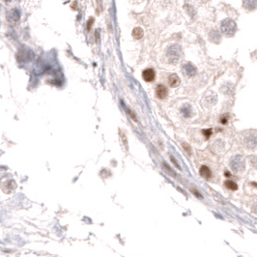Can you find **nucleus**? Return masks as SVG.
<instances>
[{
    "instance_id": "obj_1",
    "label": "nucleus",
    "mask_w": 257,
    "mask_h": 257,
    "mask_svg": "<svg viewBox=\"0 0 257 257\" xmlns=\"http://www.w3.org/2000/svg\"><path fill=\"white\" fill-rule=\"evenodd\" d=\"M231 169L236 174H242L246 169V160L242 155H235L230 160Z\"/></svg>"
},
{
    "instance_id": "obj_2",
    "label": "nucleus",
    "mask_w": 257,
    "mask_h": 257,
    "mask_svg": "<svg viewBox=\"0 0 257 257\" xmlns=\"http://www.w3.org/2000/svg\"><path fill=\"white\" fill-rule=\"evenodd\" d=\"M221 30L226 37H232L237 31V24L232 19H225L221 21Z\"/></svg>"
},
{
    "instance_id": "obj_3",
    "label": "nucleus",
    "mask_w": 257,
    "mask_h": 257,
    "mask_svg": "<svg viewBox=\"0 0 257 257\" xmlns=\"http://www.w3.org/2000/svg\"><path fill=\"white\" fill-rule=\"evenodd\" d=\"M243 142L249 149H257V132L255 131H248L243 134Z\"/></svg>"
},
{
    "instance_id": "obj_4",
    "label": "nucleus",
    "mask_w": 257,
    "mask_h": 257,
    "mask_svg": "<svg viewBox=\"0 0 257 257\" xmlns=\"http://www.w3.org/2000/svg\"><path fill=\"white\" fill-rule=\"evenodd\" d=\"M167 56L170 62L178 61L180 59V56H181V49H180L178 46H172L171 47H169L167 51Z\"/></svg>"
},
{
    "instance_id": "obj_5",
    "label": "nucleus",
    "mask_w": 257,
    "mask_h": 257,
    "mask_svg": "<svg viewBox=\"0 0 257 257\" xmlns=\"http://www.w3.org/2000/svg\"><path fill=\"white\" fill-rule=\"evenodd\" d=\"M142 78L145 81L147 82H151L155 79L156 78V74H155V71L153 69H146L143 71L142 73Z\"/></svg>"
},
{
    "instance_id": "obj_6",
    "label": "nucleus",
    "mask_w": 257,
    "mask_h": 257,
    "mask_svg": "<svg viewBox=\"0 0 257 257\" xmlns=\"http://www.w3.org/2000/svg\"><path fill=\"white\" fill-rule=\"evenodd\" d=\"M167 88H166L164 85L162 84H160L157 86L156 88V96L159 98V99H164L166 96H167Z\"/></svg>"
},
{
    "instance_id": "obj_7",
    "label": "nucleus",
    "mask_w": 257,
    "mask_h": 257,
    "mask_svg": "<svg viewBox=\"0 0 257 257\" xmlns=\"http://www.w3.org/2000/svg\"><path fill=\"white\" fill-rule=\"evenodd\" d=\"M183 71L188 76H192L196 74V68L190 63H187L183 66Z\"/></svg>"
},
{
    "instance_id": "obj_8",
    "label": "nucleus",
    "mask_w": 257,
    "mask_h": 257,
    "mask_svg": "<svg viewBox=\"0 0 257 257\" xmlns=\"http://www.w3.org/2000/svg\"><path fill=\"white\" fill-rule=\"evenodd\" d=\"M243 4L247 10H254L257 8V0H243Z\"/></svg>"
},
{
    "instance_id": "obj_9",
    "label": "nucleus",
    "mask_w": 257,
    "mask_h": 257,
    "mask_svg": "<svg viewBox=\"0 0 257 257\" xmlns=\"http://www.w3.org/2000/svg\"><path fill=\"white\" fill-rule=\"evenodd\" d=\"M199 173H200V175H201L203 178H205L206 180L210 179V178H211V175H212V172H211L210 168L208 167V166H206V165H202V166H201L200 169H199Z\"/></svg>"
},
{
    "instance_id": "obj_10",
    "label": "nucleus",
    "mask_w": 257,
    "mask_h": 257,
    "mask_svg": "<svg viewBox=\"0 0 257 257\" xmlns=\"http://www.w3.org/2000/svg\"><path fill=\"white\" fill-rule=\"evenodd\" d=\"M168 83H169V86L170 87H177L179 86L180 84V79H179V76L175 74H172L169 75V78H168Z\"/></svg>"
},
{
    "instance_id": "obj_11",
    "label": "nucleus",
    "mask_w": 257,
    "mask_h": 257,
    "mask_svg": "<svg viewBox=\"0 0 257 257\" xmlns=\"http://www.w3.org/2000/svg\"><path fill=\"white\" fill-rule=\"evenodd\" d=\"M8 19L10 21H17L19 19V13L18 10H12L8 14Z\"/></svg>"
},
{
    "instance_id": "obj_12",
    "label": "nucleus",
    "mask_w": 257,
    "mask_h": 257,
    "mask_svg": "<svg viewBox=\"0 0 257 257\" xmlns=\"http://www.w3.org/2000/svg\"><path fill=\"white\" fill-rule=\"evenodd\" d=\"M143 35H144V32H143L142 28H140V27H135V28L133 30V37L134 38V39H136V40L141 39V38L143 37Z\"/></svg>"
},
{
    "instance_id": "obj_13",
    "label": "nucleus",
    "mask_w": 257,
    "mask_h": 257,
    "mask_svg": "<svg viewBox=\"0 0 257 257\" xmlns=\"http://www.w3.org/2000/svg\"><path fill=\"white\" fill-rule=\"evenodd\" d=\"M212 33L214 34V37H213V36H210L211 41L214 42V43H216V44L220 43V42H221V34L218 33V31L214 30V31H212Z\"/></svg>"
},
{
    "instance_id": "obj_14",
    "label": "nucleus",
    "mask_w": 257,
    "mask_h": 257,
    "mask_svg": "<svg viewBox=\"0 0 257 257\" xmlns=\"http://www.w3.org/2000/svg\"><path fill=\"white\" fill-rule=\"evenodd\" d=\"M224 185L230 190H237L238 189V185L233 181H229V180H228V181H225Z\"/></svg>"
},
{
    "instance_id": "obj_15",
    "label": "nucleus",
    "mask_w": 257,
    "mask_h": 257,
    "mask_svg": "<svg viewBox=\"0 0 257 257\" xmlns=\"http://www.w3.org/2000/svg\"><path fill=\"white\" fill-rule=\"evenodd\" d=\"M249 162L250 165L254 168H257V156H251L249 157Z\"/></svg>"
},
{
    "instance_id": "obj_16",
    "label": "nucleus",
    "mask_w": 257,
    "mask_h": 257,
    "mask_svg": "<svg viewBox=\"0 0 257 257\" xmlns=\"http://www.w3.org/2000/svg\"><path fill=\"white\" fill-rule=\"evenodd\" d=\"M183 113H184V115L186 117H189L190 115H191V108H190V107H189V106H187V107H184V109H183Z\"/></svg>"
},
{
    "instance_id": "obj_17",
    "label": "nucleus",
    "mask_w": 257,
    "mask_h": 257,
    "mask_svg": "<svg viewBox=\"0 0 257 257\" xmlns=\"http://www.w3.org/2000/svg\"><path fill=\"white\" fill-rule=\"evenodd\" d=\"M202 133L204 134L205 137H206V138H209L210 135L212 134V130H210V128H209V130H203Z\"/></svg>"
}]
</instances>
